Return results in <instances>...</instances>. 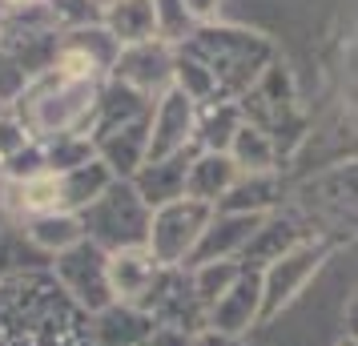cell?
Segmentation results:
<instances>
[{
  "label": "cell",
  "mask_w": 358,
  "mask_h": 346,
  "mask_svg": "<svg viewBox=\"0 0 358 346\" xmlns=\"http://www.w3.org/2000/svg\"><path fill=\"white\" fill-rule=\"evenodd\" d=\"M0 346H93V314L52 270H17L0 278Z\"/></svg>",
  "instance_id": "cell-1"
},
{
  "label": "cell",
  "mask_w": 358,
  "mask_h": 346,
  "mask_svg": "<svg viewBox=\"0 0 358 346\" xmlns=\"http://www.w3.org/2000/svg\"><path fill=\"white\" fill-rule=\"evenodd\" d=\"M81 222H85V238L89 242H97L105 254H117V250L149 246L153 210L133 189V182H121L117 178L89 210H81Z\"/></svg>",
  "instance_id": "cell-2"
},
{
  "label": "cell",
  "mask_w": 358,
  "mask_h": 346,
  "mask_svg": "<svg viewBox=\"0 0 358 346\" xmlns=\"http://www.w3.org/2000/svg\"><path fill=\"white\" fill-rule=\"evenodd\" d=\"M210 222H213V206H206L197 198H178L169 206H162V210H153L149 254L162 266H189Z\"/></svg>",
  "instance_id": "cell-3"
},
{
  "label": "cell",
  "mask_w": 358,
  "mask_h": 346,
  "mask_svg": "<svg viewBox=\"0 0 358 346\" xmlns=\"http://www.w3.org/2000/svg\"><path fill=\"white\" fill-rule=\"evenodd\" d=\"M326 258H330V246L314 238V242H298L278 262L266 266L262 270V322H274L282 310H290L298 294L314 282V274L326 266Z\"/></svg>",
  "instance_id": "cell-4"
},
{
  "label": "cell",
  "mask_w": 358,
  "mask_h": 346,
  "mask_svg": "<svg viewBox=\"0 0 358 346\" xmlns=\"http://www.w3.org/2000/svg\"><path fill=\"white\" fill-rule=\"evenodd\" d=\"M52 278L65 286V294L85 314H101L117 302L113 282H109V254L97 242H89V238L52 258Z\"/></svg>",
  "instance_id": "cell-5"
},
{
  "label": "cell",
  "mask_w": 358,
  "mask_h": 346,
  "mask_svg": "<svg viewBox=\"0 0 358 346\" xmlns=\"http://www.w3.org/2000/svg\"><path fill=\"white\" fill-rule=\"evenodd\" d=\"M254 326H262V270L242 266L238 282L210 306V326L206 330H217V334L242 343Z\"/></svg>",
  "instance_id": "cell-6"
},
{
  "label": "cell",
  "mask_w": 358,
  "mask_h": 346,
  "mask_svg": "<svg viewBox=\"0 0 358 346\" xmlns=\"http://www.w3.org/2000/svg\"><path fill=\"white\" fill-rule=\"evenodd\" d=\"M197 137V105L181 89H169L149 121V161L173 157L181 149H189Z\"/></svg>",
  "instance_id": "cell-7"
},
{
  "label": "cell",
  "mask_w": 358,
  "mask_h": 346,
  "mask_svg": "<svg viewBox=\"0 0 358 346\" xmlns=\"http://www.w3.org/2000/svg\"><path fill=\"white\" fill-rule=\"evenodd\" d=\"M270 214H222L213 210V222L206 226L201 242H197L189 266L201 262H242L245 246L254 242V233L262 230V222Z\"/></svg>",
  "instance_id": "cell-8"
},
{
  "label": "cell",
  "mask_w": 358,
  "mask_h": 346,
  "mask_svg": "<svg viewBox=\"0 0 358 346\" xmlns=\"http://www.w3.org/2000/svg\"><path fill=\"white\" fill-rule=\"evenodd\" d=\"M197 149H181L173 157H162V161H145L137 173H133V189L145 198L149 210H162L169 201L185 198V182H189V165H194Z\"/></svg>",
  "instance_id": "cell-9"
},
{
  "label": "cell",
  "mask_w": 358,
  "mask_h": 346,
  "mask_svg": "<svg viewBox=\"0 0 358 346\" xmlns=\"http://www.w3.org/2000/svg\"><path fill=\"white\" fill-rule=\"evenodd\" d=\"M165 266L149 254V246L117 250L109 254V282H113V298L125 306H141V298L153 290V282Z\"/></svg>",
  "instance_id": "cell-10"
},
{
  "label": "cell",
  "mask_w": 358,
  "mask_h": 346,
  "mask_svg": "<svg viewBox=\"0 0 358 346\" xmlns=\"http://www.w3.org/2000/svg\"><path fill=\"white\" fill-rule=\"evenodd\" d=\"M238 178H242V169H238V161H234L229 153H210V149H201L194 157V165H189L185 198H197V201H206V206L217 210V201L238 185Z\"/></svg>",
  "instance_id": "cell-11"
},
{
  "label": "cell",
  "mask_w": 358,
  "mask_h": 346,
  "mask_svg": "<svg viewBox=\"0 0 358 346\" xmlns=\"http://www.w3.org/2000/svg\"><path fill=\"white\" fill-rule=\"evenodd\" d=\"M153 330H157L153 318L125 302H113L109 310L93 314V346H149Z\"/></svg>",
  "instance_id": "cell-12"
},
{
  "label": "cell",
  "mask_w": 358,
  "mask_h": 346,
  "mask_svg": "<svg viewBox=\"0 0 358 346\" xmlns=\"http://www.w3.org/2000/svg\"><path fill=\"white\" fill-rule=\"evenodd\" d=\"M24 238H29V246L33 250L57 258V254L73 250L77 242H85V222H81V214H69V210H61V214H45V217L24 222Z\"/></svg>",
  "instance_id": "cell-13"
},
{
  "label": "cell",
  "mask_w": 358,
  "mask_h": 346,
  "mask_svg": "<svg viewBox=\"0 0 358 346\" xmlns=\"http://www.w3.org/2000/svg\"><path fill=\"white\" fill-rule=\"evenodd\" d=\"M302 242L298 238V230H294V222H286V217H266L262 222V230L254 233V242L245 246L242 254V266H250V270H266L270 262H278L286 250H294Z\"/></svg>",
  "instance_id": "cell-14"
},
{
  "label": "cell",
  "mask_w": 358,
  "mask_h": 346,
  "mask_svg": "<svg viewBox=\"0 0 358 346\" xmlns=\"http://www.w3.org/2000/svg\"><path fill=\"white\" fill-rule=\"evenodd\" d=\"M274 206V178L270 173H242L238 185L217 201L222 214H266Z\"/></svg>",
  "instance_id": "cell-15"
},
{
  "label": "cell",
  "mask_w": 358,
  "mask_h": 346,
  "mask_svg": "<svg viewBox=\"0 0 358 346\" xmlns=\"http://www.w3.org/2000/svg\"><path fill=\"white\" fill-rule=\"evenodd\" d=\"M226 153L238 161L242 173H270L274 169V141L258 125H242V129L234 133V141H229Z\"/></svg>",
  "instance_id": "cell-16"
},
{
  "label": "cell",
  "mask_w": 358,
  "mask_h": 346,
  "mask_svg": "<svg viewBox=\"0 0 358 346\" xmlns=\"http://www.w3.org/2000/svg\"><path fill=\"white\" fill-rule=\"evenodd\" d=\"M185 270H189V282H194V294L201 298V306L210 310L213 302L238 282L242 262H201V266H185Z\"/></svg>",
  "instance_id": "cell-17"
},
{
  "label": "cell",
  "mask_w": 358,
  "mask_h": 346,
  "mask_svg": "<svg viewBox=\"0 0 358 346\" xmlns=\"http://www.w3.org/2000/svg\"><path fill=\"white\" fill-rule=\"evenodd\" d=\"M342 326H346V334H355V338H358V290L350 294L346 310H342Z\"/></svg>",
  "instance_id": "cell-18"
},
{
  "label": "cell",
  "mask_w": 358,
  "mask_h": 346,
  "mask_svg": "<svg viewBox=\"0 0 358 346\" xmlns=\"http://www.w3.org/2000/svg\"><path fill=\"white\" fill-rule=\"evenodd\" d=\"M213 4H217V0H185V8H189L194 17H210Z\"/></svg>",
  "instance_id": "cell-19"
},
{
  "label": "cell",
  "mask_w": 358,
  "mask_h": 346,
  "mask_svg": "<svg viewBox=\"0 0 358 346\" xmlns=\"http://www.w3.org/2000/svg\"><path fill=\"white\" fill-rule=\"evenodd\" d=\"M334 346H358V338H355V334H342V338H338Z\"/></svg>",
  "instance_id": "cell-20"
},
{
  "label": "cell",
  "mask_w": 358,
  "mask_h": 346,
  "mask_svg": "<svg viewBox=\"0 0 358 346\" xmlns=\"http://www.w3.org/2000/svg\"><path fill=\"white\" fill-rule=\"evenodd\" d=\"M0 165H4V161H0Z\"/></svg>",
  "instance_id": "cell-21"
}]
</instances>
